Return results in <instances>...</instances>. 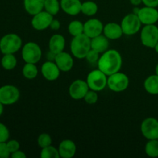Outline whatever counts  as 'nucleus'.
Wrapping results in <instances>:
<instances>
[{"label": "nucleus", "instance_id": "nucleus-1", "mask_svg": "<svg viewBox=\"0 0 158 158\" xmlns=\"http://www.w3.org/2000/svg\"><path fill=\"white\" fill-rule=\"evenodd\" d=\"M123 59L120 52L116 49H108L100 56L97 65L98 69L106 76L119 72L122 67Z\"/></svg>", "mask_w": 158, "mask_h": 158}, {"label": "nucleus", "instance_id": "nucleus-2", "mask_svg": "<svg viewBox=\"0 0 158 158\" xmlns=\"http://www.w3.org/2000/svg\"><path fill=\"white\" fill-rule=\"evenodd\" d=\"M91 49V39L84 33L77 36L73 37L70 43V51L75 58H86V54Z\"/></svg>", "mask_w": 158, "mask_h": 158}, {"label": "nucleus", "instance_id": "nucleus-3", "mask_svg": "<svg viewBox=\"0 0 158 158\" xmlns=\"http://www.w3.org/2000/svg\"><path fill=\"white\" fill-rule=\"evenodd\" d=\"M22 44L21 38L17 34H6L0 40V51L3 54H13L21 49Z\"/></svg>", "mask_w": 158, "mask_h": 158}, {"label": "nucleus", "instance_id": "nucleus-4", "mask_svg": "<svg viewBox=\"0 0 158 158\" xmlns=\"http://www.w3.org/2000/svg\"><path fill=\"white\" fill-rule=\"evenodd\" d=\"M108 77L100 69H94L88 73L86 77V83L89 89L100 92L107 86Z\"/></svg>", "mask_w": 158, "mask_h": 158}, {"label": "nucleus", "instance_id": "nucleus-5", "mask_svg": "<svg viewBox=\"0 0 158 158\" xmlns=\"http://www.w3.org/2000/svg\"><path fill=\"white\" fill-rule=\"evenodd\" d=\"M130 84V80L127 75L120 71L110 76H108L107 86L111 91L121 93L126 90Z\"/></svg>", "mask_w": 158, "mask_h": 158}, {"label": "nucleus", "instance_id": "nucleus-6", "mask_svg": "<svg viewBox=\"0 0 158 158\" xmlns=\"http://www.w3.org/2000/svg\"><path fill=\"white\" fill-rule=\"evenodd\" d=\"M22 57L26 63L36 64L41 60V48L36 43L29 42L22 49Z\"/></svg>", "mask_w": 158, "mask_h": 158}, {"label": "nucleus", "instance_id": "nucleus-7", "mask_svg": "<svg viewBox=\"0 0 158 158\" xmlns=\"http://www.w3.org/2000/svg\"><path fill=\"white\" fill-rule=\"evenodd\" d=\"M141 25L142 23L138 15L134 13H130L125 15L120 23L123 35H135L140 30Z\"/></svg>", "mask_w": 158, "mask_h": 158}, {"label": "nucleus", "instance_id": "nucleus-8", "mask_svg": "<svg viewBox=\"0 0 158 158\" xmlns=\"http://www.w3.org/2000/svg\"><path fill=\"white\" fill-rule=\"evenodd\" d=\"M140 41L144 46L154 49L158 42V27L155 24L145 25L140 32Z\"/></svg>", "mask_w": 158, "mask_h": 158}, {"label": "nucleus", "instance_id": "nucleus-9", "mask_svg": "<svg viewBox=\"0 0 158 158\" xmlns=\"http://www.w3.org/2000/svg\"><path fill=\"white\" fill-rule=\"evenodd\" d=\"M19 97V90L15 86L6 85L0 88V102L3 105L14 104L18 101Z\"/></svg>", "mask_w": 158, "mask_h": 158}, {"label": "nucleus", "instance_id": "nucleus-10", "mask_svg": "<svg viewBox=\"0 0 158 158\" xmlns=\"http://www.w3.org/2000/svg\"><path fill=\"white\" fill-rule=\"evenodd\" d=\"M140 131L148 140L158 139V120L154 117H148L142 121Z\"/></svg>", "mask_w": 158, "mask_h": 158}, {"label": "nucleus", "instance_id": "nucleus-11", "mask_svg": "<svg viewBox=\"0 0 158 158\" xmlns=\"http://www.w3.org/2000/svg\"><path fill=\"white\" fill-rule=\"evenodd\" d=\"M53 19V15L49 14L46 11L43 10L39 13L32 15L31 24L32 28L35 30L43 31L49 27Z\"/></svg>", "mask_w": 158, "mask_h": 158}, {"label": "nucleus", "instance_id": "nucleus-12", "mask_svg": "<svg viewBox=\"0 0 158 158\" xmlns=\"http://www.w3.org/2000/svg\"><path fill=\"white\" fill-rule=\"evenodd\" d=\"M89 89V88L86 81L83 80H76L69 86V94L73 100H82L84 98Z\"/></svg>", "mask_w": 158, "mask_h": 158}, {"label": "nucleus", "instance_id": "nucleus-13", "mask_svg": "<svg viewBox=\"0 0 158 158\" xmlns=\"http://www.w3.org/2000/svg\"><path fill=\"white\" fill-rule=\"evenodd\" d=\"M137 15L142 24L144 26L156 24L158 21V10L155 7L144 6L140 8Z\"/></svg>", "mask_w": 158, "mask_h": 158}, {"label": "nucleus", "instance_id": "nucleus-14", "mask_svg": "<svg viewBox=\"0 0 158 158\" xmlns=\"http://www.w3.org/2000/svg\"><path fill=\"white\" fill-rule=\"evenodd\" d=\"M103 23L98 19H90L84 23L83 33L89 38L93 39L99 35L103 34Z\"/></svg>", "mask_w": 158, "mask_h": 158}, {"label": "nucleus", "instance_id": "nucleus-15", "mask_svg": "<svg viewBox=\"0 0 158 158\" xmlns=\"http://www.w3.org/2000/svg\"><path fill=\"white\" fill-rule=\"evenodd\" d=\"M60 69L55 62L46 61L41 67V73L48 81H55L60 75Z\"/></svg>", "mask_w": 158, "mask_h": 158}, {"label": "nucleus", "instance_id": "nucleus-16", "mask_svg": "<svg viewBox=\"0 0 158 158\" xmlns=\"http://www.w3.org/2000/svg\"><path fill=\"white\" fill-rule=\"evenodd\" d=\"M54 62L56 63L61 72H69L73 69L74 65V60L72 55L64 51L55 56Z\"/></svg>", "mask_w": 158, "mask_h": 158}, {"label": "nucleus", "instance_id": "nucleus-17", "mask_svg": "<svg viewBox=\"0 0 158 158\" xmlns=\"http://www.w3.org/2000/svg\"><path fill=\"white\" fill-rule=\"evenodd\" d=\"M80 0H60L61 9L69 15H77L81 12Z\"/></svg>", "mask_w": 158, "mask_h": 158}, {"label": "nucleus", "instance_id": "nucleus-18", "mask_svg": "<svg viewBox=\"0 0 158 158\" xmlns=\"http://www.w3.org/2000/svg\"><path fill=\"white\" fill-rule=\"evenodd\" d=\"M66 46V40L63 35L61 34H55L52 35L49 41V52L53 55L63 52Z\"/></svg>", "mask_w": 158, "mask_h": 158}, {"label": "nucleus", "instance_id": "nucleus-19", "mask_svg": "<svg viewBox=\"0 0 158 158\" xmlns=\"http://www.w3.org/2000/svg\"><path fill=\"white\" fill-rule=\"evenodd\" d=\"M103 34L110 40H116L121 38L123 35L120 24L116 23H108L103 27Z\"/></svg>", "mask_w": 158, "mask_h": 158}, {"label": "nucleus", "instance_id": "nucleus-20", "mask_svg": "<svg viewBox=\"0 0 158 158\" xmlns=\"http://www.w3.org/2000/svg\"><path fill=\"white\" fill-rule=\"evenodd\" d=\"M59 154L62 158H72L77 152L76 143L71 140H63L58 148Z\"/></svg>", "mask_w": 158, "mask_h": 158}, {"label": "nucleus", "instance_id": "nucleus-21", "mask_svg": "<svg viewBox=\"0 0 158 158\" xmlns=\"http://www.w3.org/2000/svg\"><path fill=\"white\" fill-rule=\"evenodd\" d=\"M109 39L103 34L99 35L91 39V49H94L99 53H103L109 49Z\"/></svg>", "mask_w": 158, "mask_h": 158}, {"label": "nucleus", "instance_id": "nucleus-22", "mask_svg": "<svg viewBox=\"0 0 158 158\" xmlns=\"http://www.w3.org/2000/svg\"><path fill=\"white\" fill-rule=\"evenodd\" d=\"M45 0H24L25 10L29 15H34L44 9Z\"/></svg>", "mask_w": 158, "mask_h": 158}, {"label": "nucleus", "instance_id": "nucleus-23", "mask_svg": "<svg viewBox=\"0 0 158 158\" xmlns=\"http://www.w3.org/2000/svg\"><path fill=\"white\" fill-rule=\"evenodd\" d=\"M143 87L147 93L151 95L158 94V75H151L146 78L143 83Z\"/></svg>", "mask_w": 158, "mask_h": 158}, {"label": "nucleus", "instance_id": "nucleus-24", "mask_svg": "<svg viewBox=\"0 0 158 158\" xmlns=\"http://www.w3.org/2000/svg\"><path fill=\"white\" fill-rule=\"evenodd\" d=\"M83 30H84V24L79 20H73L68 26V32L73 37L83 34Z\"/></svg>", "mask_w": 158, "mask_h": 158}, {"label": "nucleus", "instance_id": "nucleus-25", "mask_svg": "<svg viewBox=\"0 0 158 158\" xmlns=\"http://www.w3.org/2000/svg\"><path fill=\"white\" fill-rule=\"evenodd\" d=\"M98 12V6L93 1H86L82 3L81 12L88 16L96 15Z\"/></svg>", "mask_w": 158, "mask_h": 158}, {"label": "nucleus", "instance_id": "nucleus-26", "mask_svg": "<svg viewBox=\"0 0 158 158\" xmlns=\"http://www.w3.org/2000/svg\"><path fill=\"white\" fill-rule=\"evenodd\" d=\"M38 68L34 63H27L23 68V75L28 80H33L38 76Z\"/></svg>", "mask_w": 158, "mask_h": 158}, {"label": "nucleus", "instance_id": "nucleus-27", "mask_svg": "<svg viewBox=\"0 0 158 158\" xmlns=\"http://www.w3.org/2000/svg\"><path fill=\"white\" fill-rule=\"evenodd\" d=\"M61 6L59 0H45L44 9L52 15H56L59 13Z\"/></svg>", "mask_w": 158, "mask_h": 158}, {"label": "nucleus", "instance_id": "nucleus-28", "mask_svg": "<svg viewBox=\"0 0 158 158\" xmlns=\"http://www.w3.org/2000/svg\"><path fill=\"white\" fill-rule=\"evenodd\" d=\"M2 66L6 70L13 69L17 65V60L13 54H4L2 58Z\"/></svg>", "mask_w": 158, "mask_h": 158}, {"label": "nucleus", "instance_id": "nucleus-29", "mask_svg": "<svg viewBox=\"0 0 158 158\" xmlns=\"http://www.w3.org/2000/svg\"><path fill=\"white\" fill-rule=\"evenodd\" d=\"M145 153L151 157H158V139L148 140L145 145Z\"/></svg>", "mask_w": 158, "mask_h": 158}, {"label": "nucleus", "instance_id": "nucleus-30", "mask_svg": "<svg viewBox=\"0 0 158 158\" xmlns=\"http://www.w3.org/2000/svg\"><path fill=\"white\" fill-rule=\"evenodd\" d=\"M40 157L41 158H60V154L57 148L55 147L49 145L46 148H42L40 152Z\"/></svg>", "mask_w": 158, "mask_h": 158}, {"label": "nucleus", "instance_id": "nucleus-31", "mask_svg": "<svg viewBox=\"0 0 158 158\" xmlns=\"http://www.w3.org/2000/svg\"><path fill=\"white\" fill-rule=\"evenodd\" d=\"M37 143H38V145L41 148H46V147H48L52 144V138H51L50 135H49L48 134L43 133V134H41L38 137Z\"/></svg>", "mask_w": 158, "mask_h": 158}, {"label": "nucleus", "instance_id": "nucleus-32", "mask_svg": "<svg viewBox=\"0 0 158 158\" xmlns=\"http://www.w3.org/2000/svg\"><path fill=\"white\" fill-rule=\"evenodd\" d=\"M83 100H85V102L87 104H95L98 101V94H97V91L92 90V89H89V91L85 95Z\"/></svg>", "mask_w": 158, "mask_h": 158}, {"label": "nucleus", "instance_id": "nucleus-33", "mask_svg": "<svg viewBox=\"0 0 158 158\" xmlns=\"http://www.w3.org/2000/svg\"><path fill=\"white\" fill-rule=\"evenodd\" d=\"M86 59L87 60L88 63H91V64H94L98 62L99 59H100V53L98 52H97L94 49H91L88 52V53L86 54Z\"/></svg>", "mask_w": 158, "mask_h": 158}, {"label": "nucleus", "instance_id": "nucleus-34", "mask_svg": "<svg viewBox=\"0 0 158 158\" xmlns=\"http://www.w3.org/2000/svg\"><path fill=\"white\" fill-rule=\"evenodd\" d=\"M9 138V131L7 127L0 123V143H6Z\"/></svg>", "mask_w": 158, "mask_h": 158}, {"label": "nucleus", "instance_id": "nucleus-35", "mask_svg": "<svg viewBox=\"0 0 158 158\" xmlns=\"http://www.w3.org/2000/svg\"><path fill=\"white\" fill-rule=\"evenodd\" d=\"M6 145H7V148L9 152H10V154H12V153L19 150L20 148L19 143L15 140H11L9 141L6 142Z\"/></svg>", "mask_w": 158, "mask_h": 158}, {"label": "nucleus", "instance_id": "nucleus-36", "mask_svg": "<svg viewBox=\"0 0 158 158\" xmlns=\"http://www.w3.org/2000/svg\"><path fill=\"white\" fill-rule=\"evenodd\" d=\"M10 155L6 143H0V158H8Z\"/></svg>", "mask_w": 158, "mask_h": 158}, {"label": "nucleus", "instance_id": "nucleus-37", "mask_svg": "<svg viewBox=\"0 0 158 158\" xmlns=\"http://www.w3.org/2000/svg\"><path fill=\"white\" fill-rule=\"evenodd\" d=\"M142 3L145 6H150V7H155L158 6V0H142Z\"/></svg>", "mask_w": 158, "mask_h": 158}, {"label": "nucleus", "instance_id": "nucleus-38", "mask_svg": "<svg viewBox=\"0 0 158 158\" xmlns=\"http://www.w3.org/2000/svg\"><path fill=\"white\" fill-rule=\"evenodd\" d=\"M60 26H61L60 22L58 19H53L52 23H51L50 26H49V28L52 30H58V29H60Z\"/></svg>", "mask_w": 158, "mask_h": 158}, {"label": "nucleus", "instance_id": "nucleus-39", "mask_svg": "<svg viewBox=\"0 0 158 158\" xmlns=\"http://www.w3.org/2000/svg\"><path fill=\"white\" fill-rule=\"evenodd\" d=\"M11 157L12 158H26V155L23 151L18 150L15 152L11 154Z\"/></svg>", "mask_w": 158, "mask_h": 158}, {"label": "nucleus", "instance_id": "nucleus-40", "mask_svg": "<svg viewBox=\"0 0 158 158\" xmlns=\"http://www.w3.org/2000/svg\"><path fill=\"white\" fill-rule=\"evenodd\" d=\"M130 2L134 6H138L142 3V0H130Z\"/></svg>", "mask_w": 158, "mask_h": 158}, {"label": "nucleus", "instance_id": "nucleus-41", "mask_svg": "<svg viewBox=\"0 0 158 158\" xmlns=\"http://www.w3.org/2000/svg\"><path fill=\"white\" fill-rule=\"evenodd\" d=\"M139 10H140V8H138L137 6H135V7L134 8V9H133V13L137 15V14H138V12H139Z\"/></svg>", "mask_w": 158, "mask_h": 158}, {"label": "nucleus", "instance_id": "nucleus-42", "mask_svg": "<svg viewBox=\"0 0 158 158\" xmlns=\"http://www.w3.org/2000/svg\"><path fill=\"white\" fill-rule=\"evenodd\" d=\"M3 113V104L0 102V116Z\"/></svg>", "mask_w": 158, "mask_h": 158}, {"label": "nucleus", "instance_id": "nucleus-43", "mask_svg": "<svg viewBox=\"0 0 158 158\" xmlns=\"http://www.w3.org/2000/svg\"><path fill=\"white\" fill-rule=\"evenodd\" d=\"M154 49H155L156 52H157V53H158V42H157V44H156V46H154Z\"/></svg>", "mask_w": 158, "mask_h": 158}, {"label": "nucleus", "instance_id": "nucleus-44", "mask_svg": "<svg viewBox=\"0 0 158 158\" xmlns=\"http://www.w3.org/2000/svg\"><path fill=\"white\" fill-rule=\"evenodd\" d=\"M155 73H156V74H157V75H158V63H157V65L156 66V67H155Z\"/></svg>", "mask_w": 158, "mask_h": 158}]
</instances>
